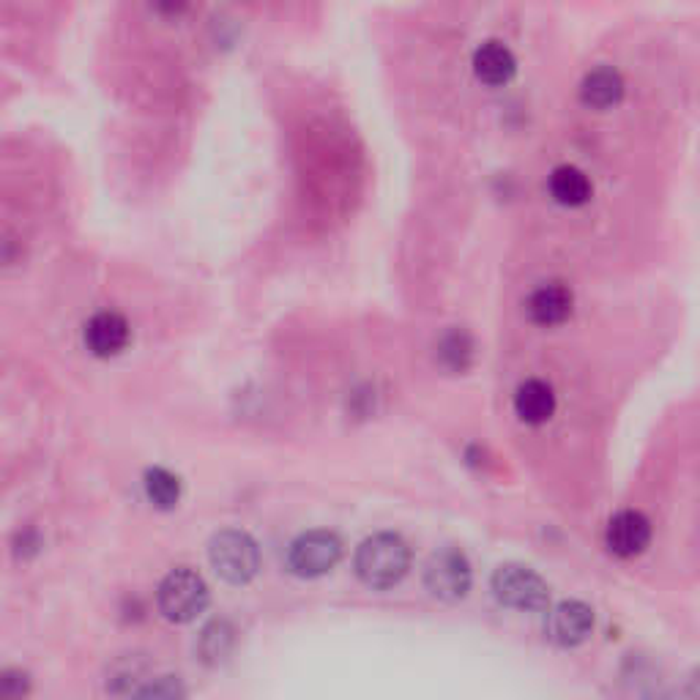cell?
I'll list each match as a JSON object with an SVG mask.
<instances>
[{
	"label": "cell",
	"instance_id": "cell-1",
	"mask_svg": "<svg viewBox=\"0 0 700 700\" xmlns=\"http://www.w3.org/2000/svg\"><path fill=\"white\" fill-rule=\"evenodd\" d=\"M411 548L400 533H375L356 550V575L370 588H392L409 575Z\"/></svg>",
	"mask_w": 700,
	"mask_h": 700
},
{
	"label": "cell",
	"instance_id": "cell-2",
	"mask_svg": "<svg viewBox=\"0 0 700 700\" xmlns=\"http://www.w3.org/2000/svg\"><path fill=\"white\" fill-rule=\"evenodd\" d=\"M209 561L225 583L246 585L261 570V550L250 533L222 531L211 539Z\"/></svg>",
	"mask_w": 700,
	"mask_h": 700
},
{
	"label": "cell",
	"instance_id": "cell-3",
	"mask_svg": "<svg viewBox=\"0 0 700 700\" xmlns=\"http://www.w3.org/2000/svg\"><path fill=\"white\" fill-rule=\"evenodd\" d=\"M209 585L194 570H173L157 591V605L168 622H194L209 607Z\"/></svg>",
	"mask_w": 700,
	"mask_h": 700
},
{
	"label": "cell",
	"instance_id": "cell-4",
	"mask_svg": "<svg viewBox=\"0 0 700 700\" xmlns=\"http://www.w3.org/2000/svg\"><path fill=\"white\" fill-rule=\"evenodd\" d=\"M492 594L501 605L515 611H542L548 607L550 588L531 566L503 564L492 575Z\"/></svg>",
	"mask_w": 700,
	"mask_h": 700
},
{
	"label": "cell",
	"instance_id": "cell-5",
	"mask_svg": "<svg viewBox=\"0 0 700 700\" xmlns=\"http://www.w3.org/2000/svg\"><path fill=\"white\" fill-rule=\"evenodd\" d=\"M342 559V542L335 531H307L290 544L288 566L298 577H320Z\"/></svg>",
	"mask_w": 700,
	"mask_h": 700
},
{
	"label": "cell",
	"instance_id": "cell-6",
	"mask_svg": "<svg viewBox=\"0 0 700 700\" xmlns=\"http://www.w3.org/2000/svg\"><path fill=\"white\" fill-rule=\"evenodd\" d=\"M474 572L466 553L457 548H444L438 553L429 555L427 566H424V585L433 596L444 602H457L470 591Z\"/></svg>",
	"mask_w": 700,
	"mask_h": 700
},
{
	"label": "cell",
	"instance_id": "cell-7",
	"mask_svg": "<svg viewBox=\"0 0 700 700\" xmlns=\"http://www.w3.org/2000/svg\"><path fill=\"white\" fill-rule=\"evenodd\" d=\"M594 633V611L585 602L566 600L559 602L548 613V638L564 648H575Z\"/></svg>",
	"mask_w": 700,
	"mask_h": 700
},
{
	"label": "cell",
	"instance_id": "cell-8",
	"mask_svg": "<svg viewBox=\"0 0 700 700\" xmlns=\"http://www.w3.org/2000/svg\"><path fill=\"white\" fill-rule=\"evenodd\" d=\"M605 542L607 550L618 559H635L651 542V523L643 512H635V509H624L616 518L607 523L605 531Z\"/></svg>",
	"mask_w": 700,
	"mask_h": 700
},
{
	"label": "cell",
	"instance_id": "cell-9",
	"mask_svg": "<svg viewBox=\"0 0 700 700\" xmlns=\"http://www.w3.org/2000/svg\"><path fill=\"white\" fill-rule=\"evenodd\" d=\"M572 309H575V296H572V290L564 283L539 285L526 301V312L531 318V324L544 326V329L570 320Z\"/></svg>",
	"mask_w": 700,
	"mask_h": 700
},
{
	"label": "cell",
	"instance_id": "cell-10",
	"mask_svg": "<svg viewBox=\"0 0 700 700\" xmlns=\"http://www.w3.org/2000/svg\"><path fill=\"white\" fill-rule=\"evenodd\" d=\"M131 329L124 315L118 312H99L85 326V346L99 359H113L120 350L129 346Z\"/></svg>",
	"mask_w": 700,
	"mask_h": 700
},
{
	"label": "cell",
	"instance_id": "cell-11",
	"mask_svg": "<svg viewBox=\"0 0 700 700\" xmlns=\"http://www.w3.org/2000/svg\"><path fill=\"white\" fill-rule=\"evenodd\" d=\"M515 72H518V61H515L512 50L501 42H485L474 53V74L479 83L490 85V88H501V85L512 83Z\"/></svg>",
	"mask_w": 700,
	"mask_h": 700
},
{
	"label": "cell",
	"instance_id": "cell-12",
	"mask_svg": "<svg viewBox=\"0 0 700 700\" xmlns=\"http://www.w3.org/2000/svg\"><path fill=\"white\" fill-rule=\"evenodd\" d=\"M624 79L616 68L600 66L588 72L581 83V102L591 110H611L622 102Z\"/></svg>",
	"mask_w": 700,
	"mask_h": 700
},
{
	"label": "cell",
	"instance_id": "cell-13",
	"mask_svg": "<svg viewBox=\"0 0 700 700\" xmlns=\"http://www.w3.org/2000/svg\"><path fill=\"white\" fill-rule=\"evenodd\" d=\"M515 411L526 424H544L553 418L555 413V392L550 383L544 381H526L520 383L518 394H515Z\"/></svg>",
	"mask_w": 700,
	"mask_h": 700
},
{
	"label": "cell",
	"instance_id": "cell-14",
	"mask_svg": "<svg viewBox=\"0 0 700 700\" xmlns=\"http://www.w3.org/2000/svg\"><path fill=\"white\" fill-rule=\"evenodd\" d=\"M550 194L559 205H566V209H581L591 200L594 194V187H591L588 176L583 170L572 168V165H561V168L553 170L550 176Z\"/></svg>",
	"mask_w": 700,
	"mask_h": 700
},
{
	"label": "cell",
	"instance_id": "cell-15",
	"mask_svg": "<svg viewBox=\"0 0 700 700\" xmlns=\"http://www.w3.org/2000/svg\"><path fill=\"white\" fill-rule=\"evenodd\" d=\"M146 496L157 509H176L181 501V479L168 468L146 470Z\"/></svg>",
	"mask_w": 700,
	"mask_h": 700
},
{
	"label": "cell",
	"instance_id": "cell-16",
	"mask_svg": "<svg viewBox=\"0 0 700 700\" xmlns=\"http://www.w3.org/2000/svg\"><path fill=\"white\" fill-rule=\"evenodd\" d=\"M233 627L227 622H214L203 629L198 643V651L203 657V662L220 665L227 654L233 651Z\"/></svg>",
	"mask_w": 700,
	"mask_h": 700
},
{
	"label": "cell",
	"instance_id": "cell-17",
	"mask_svg": "<svg viewBox=\"0 0 700 700\" xmlns=\"http://www.w3.org/2000/svg\"><path fill=\"white\" fill-rule=\"evenodd\" d=\"M438 356L449 370H466L470 364V356H474V342H470L466 331H452V335L441 340Z\"/></svg>",
	"mask_w": 700,
	"mask_h": 700
},
{
	"label": "cell",
	"instance_id": "cell-18",
	"mask_svg": "<svg viewBox=\"0 0 700 700\" xmlns=\"http://www.w3.org/2000/svg\"><path fill=\"white\" fill-rule=\"evenodd\" d=\"M31 690V679L22 670H6L0 674V698H22Z\"/></svg>",
	"mask_w": 700,
	"mask_h": 700
},
{
	"label": "cell",
	"instance_id": "cell-19",
	"mask_svg": "<svg viewBox=\"0 0 700 700\" xmlns=\"http://www.w3.org/2000/svg\"><path fill=\"white\" fill-rule=\"evenodd\" d=\"M137 696L142 698H176L183 696V690L178 687V681H173V676H165V679H157V685H148L142 690H137Z\"/></svg>",
	"mask_w": 700,
	"mask_h": 700
},
{
	"label": "cell",
	"instance_id": "cell-20",
	"mask_svg": "<svg viewBox=\"0 0 700 700\" xmlns=\"http://www.w3.org/2000/svg\"><path fill=\"white\" fill-rule=\"evenodd\" d=\"M153 6H157V9L162 11V14H168V17H178V14H181L183 9H187L189 0H153Z\"/></svg>",
	"mask_w": 700,
	"mask_h": 700
}]
</instances>
